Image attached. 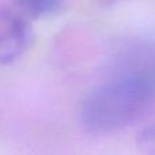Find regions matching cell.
<instances>
[{"label":"cell","instance_id":"1","mask_svg":"<svg viewBox=\"0 0 155 155\" xmlns=\"http://www.w3.org/2000/svg\"><path fill=\"white\" fill-rule=\"evenodd\" d=\"M155 101L148 86L125 78H107L80 107V124L90 135L102 136L136 123Z\"/></svg>","mask_w":155,"mask_h":155},{"label":"cell","instance_id":"2","mask_svg":"<svg viewBox=\"0 0 155 155\" xmlns=\"http://www.w3.org/2000/svg\"><path fill=\"white\" fill-rule=\"evenodd\" d=\"M107 78L136 80L155 93V44L132 41L120 46L109 59Z\"/></svg>","mask_w":155,"mask_h":155},{"label":"cell","instance_id":"3","mask_svg":"<svg viewBox=\"0 0 155 155\" xmlns=\"http://www.w3.org/2000/svg\"><path fill=\"white\" fill-rule=\"evenodd\" d=\"M22 12L0 8V64L8 65L23 56L31 42V27Z\"/></svg>","mask_w":155,"mask_h":155},{"label":"cell","instance_id":"4","mask_svg":"<svg viewBox=\"0 0 155 155\" xmlns=\"http://www.w3.org/2000/svg\"><path fill=\"white\" fill-rule=\"evenodd\" d=\"M23 15L31 18L49 16L61 10L64 0H14Z\"/></svg>","mask_w":155,"mask_h":155},{"label":"cell","instance_id":"5","mask_svg":"<svg viewBox=\"0 0 155 155\" xmlns=\"http://www.w3.org/2000/svg\"><path fill=\"white\" fill-rule=\"evenodd\" d=\"M137 144L147 155H155V124L146 127L139 132Z\"/></svg>","mask_w":155,"mask_h":155}]
</instances>
